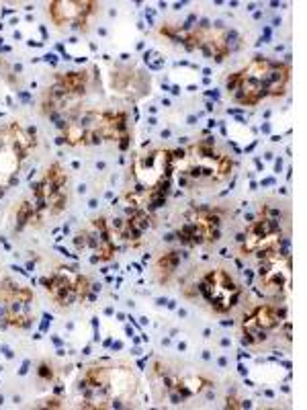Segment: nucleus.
Listing matches in <instances>:
<instances>
[{
    "instance_id": "nucleus-8",
    "label": "nucleus",
    "mask_w": 307,
    "mask_h": 410,
    "mask_svg": "<svg viewBox=\"0 0 307 410\" xmlns=\"http://www.w3.org/2000/svg\"><path fill=\"white\" fill-rule=\"evenodd\" d=\"M37 375H39L41 379H52V377H54V369H52V365L41 363L39 369H37Z\"/></svg>"
},
{
    "instance_id": "nucleus-4",
    "label": "nucleus",
    "mask_w": 307,
    "mask_h": 410,
    "mask_svg": "<svg viewBox=\"0 0 307 410\" xmlns=\"http://www.w3.org/2000/svg\"><path fill=\"white\" fill-rule=\"evenodd\" d=\"M33 218H35V207L29 201H23L17 209V230H23L29 222H33Z\"/></svg>"
},
{
    "instance_id": "nucleus-1",
    "label": "nucleus",
    "mask_w": 307,
    "mask_h": 410,
    "mask_svg": "<svg viewBox=\"0 0 307 410\" xmlns=\"http://www.w3.org/2000/svg\"><path fill=\"white\" fill-rule=\"evenodd\" d=\"M96 3H88V0H84V3H66V0H54V3H49L47 7V13L52 17V21L62 27V25H74V27H82L86 23V17L90 13L96 11Z\"/></svg>"
},
{
    "instance_id": "nucleus-6",
    "label": "nucleus",
    "mask_w": 307,
    "mask_h": 410,
    "mask_svg": "<svg viewBox=\"0 0 307 410\" xmlns=\"http://www.w3.org/2000/svg\"><path fill=\"white\" fill-rule=\"evenodd\" d=\"M74 290H76L78 300H84V298L88 296V292H90V281H88L86 277H82V275H76V279H74Z\"/></svg>"
},
{
    "instance_id": "nucleus-5",
    "label": "nucleus",
    "mask_w": 307,
    "mask_h": 410,
    "mask_svg": "<svg viewBox=\"0 0 307 410\" xmlns=\"http://www.w3.org/2000/svg\"><path fill=\"white\" fill-rule=\"evenodd\" d=\"M232 166H234V160L229 156H217V162H215V181H223L225 177H229Z\"/></svg>"
},
{
    "instance_id": "nucleus-9",
    "label": "nucleus",
    "mask_w": 307,
    "mask_h": 410,
    "mask_svg": "<svg viewBox=\"0 0 307 410\" xmlns=\"http://www.w3.org/2000/svg\"><path fill=\"white\" fill-rule=\"evenodd\" d=\"M225 408L236 410V408H242V404H240V400H238L236 396H227V404H225Z\"/></svg>"
},
{
    "instance_id": "nucleus-3",
    "label": "nucleus",
    "mask_w": 307,
    "mask_h": 410,
    "mask_svg": "<svg viewBox=\"0 0 307 410\" xmlns=\"http://www.w3.org/2000/svg\"><path fill=\"white\" fill-rule=\"evenodd\" d=\"M181 264V252L172 250V252H166L164 256H160L158 264H156V271H158V279L160 281H168V277L178 269Z\"/></svg>"
},
{
    "instance_id": "nucleus-7",
    "label": "nucleus",
    "mask_w": 307,
    "mask_h": 410,
    "mask_svg": "<svg viewBox=\"0 0 307 410\" xmlns=\"http://www.w3.org/2000/svg\"><path fill=\"white\" fill-rule=\"evenodd\" d=\"M240 80H242V74H240V72H236V74H232V76L227 78L225 86H227V90H229L232 94L238 90V86H240Z\"/></svg>"
},
{
    "instance_id": "nucleus-2",
    "label": "nucleus",
    "mask_w": 307,
    "mask_h": 410,
    "mask_svg": "<svg viewBox=\"0 0 307 410\" xmlns=\"http://www.w3.org/2000/svg\"><path fill=\"white\" fill-rule=\"evenodd\" d=\"M74 279L76 275H68V273H56L49 279H41L49 296L58 302V306H70L78 300L76 290H74Z\"/></svg>"
}]
</instances>
